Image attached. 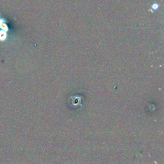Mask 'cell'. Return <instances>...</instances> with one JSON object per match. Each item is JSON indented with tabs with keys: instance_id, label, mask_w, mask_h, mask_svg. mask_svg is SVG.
<instances>
[{
	"instance_id": "cell-1",
	"label": "cell",
	"mask_w": 164,
	"mask_h": 164,
	"mask_svg": "<svg viewBox=\"0 0 164 164\" xmlns=\"http://www.w3.org/2000/svg\"><path fill=\"white\" fill-rule=\"evenodd\" d=\"M6 38V33L5 31H1L0 32V40H4Z\"/></svg>"
}]
</instances>
